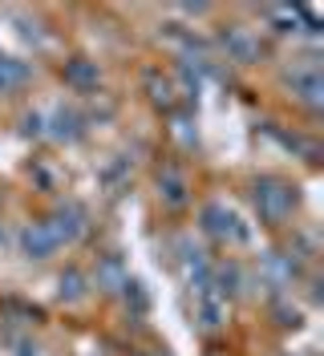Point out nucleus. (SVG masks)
Masks as SVG:
<instances>
[{
  "label": "nucleus",
  "mask_w": 324,
  "mask_h": 356,
  "mask_svg": "<svg viewBox=\"0 0 324 356\" xmlns=\"http://www.w3.org/2000/svg\"><path fill=\"white\" fill-rule=\"evenodd\" d=\"M256 207L263 222H284L296 207V191L280 178H259L256 182Z\"/></svg>",
  "instance_id": "f257e3e1"
},
{
  "label": "nucleus",
  "mask_w": 324,
  "mask_h": 356,
  "mask_svg": "<svg viewBox=\"0 0 324 356\" xmlns=\"http://www.w3.org/2000/svg\"><path fill=\"white\" fill-rule=\"evenodd\" d=\"M203 227L223 239V243H247V227L239 222V215L231 207H223V202H207L203 207Z\"/></svg>",
  "instance_id": "f03ea898"
},
{
  "label": "nucleus",
  "mask_w": 324,
  "mask_h": 356,
  "mask_svg": "<svg viewBox=\"0 0 324 356\" xmlns=\"http://www.w3.org/2000/svg\"><path fill=\"white\" fill-rule=\"evenodd\" d=\"M194 316H199V324L207 332L223 328V320H227V296L219 288H211V284H199L194 288Z\"/></svg>",
  "instance_id": "7ed1b4c3"
},
{
  "label": "nucleus",
  "mask_w": 324,
  "mask_h": 356,
  "mask_svg": "<svg viewBox=\"0 0 324 356\" xmlns=\"http://www.w3.org/2000/svg\"><path fill=\"white\" fill-rule=\"evenodd\" d=\"M21 251L29 259H49L53 251H61V239H57V231L49 227V219H37L29 222L21 231Z\"/></svg>",
  "instance_id": "20e7f679"
},
{
  "label": "nucleus",
  "mask_w": 324,
  "mask_h": 356,
  "mask_svg": "<svg viewBox=\"0 0 324 356\" xmlns=\"http://www.w3.org/2000/svg\"><path fill=\"white\" fill-rule=\"evenodd\" d=\"M49 227L57 231L61 247H65V243H73V239L86 231V211H82V207H73V202H69V207H57V211L49 215Z\"/></svg>",
  "instance_id": "39448f33"
},
{
  "label": "nucleus",
  "mask_w": 324,
  "mask_h": 356,
  "mask_svg": "<svg viewBox=\"0 0 324 356\" xmlns=\"http://www.w3.org/2000/svg\"><path fill=\"white\" fill-rule=\"evenodd\" d=\"M223 44H227V53L236 57V61H243V65H252L259 57V41L247 33V29H231L227 37H223Z\"/></svg>",
  "instance_id": "423d86ee"
},
{
  "label": "nucleus",
  "mask_w": 324,
  "mask_h": 356,
  "mask_svg": "<svg viewBox=\"0 0 324 356\" xmlns=\"http://www.w3.org/2000/svg\"><path fill=\"white\" fill-rule=\"evenodd\" d=\"M292 86H296V93H300L304 106H312V110H321V106H324V77L316 73V69L296 73V77H292Z\"/></svg>",
  "instance_id": "0eeeda50"
},
{
  "label": "nucleus",
  "mask_w": 324,
  "mask_h": 356,
  "mask_svg": "<svg viewBox=\"0 0 324 356\" xmlns=\"http://www.w3.org/2000/svg\"><path fill=\"white\" fill-rule=\"evenodd\" d=\"M29 77H33V69L24 65V61H17V57H0V93L24 86Z\"/></svg>",
  "instance_id": "6e6552de"
},
{
  "label": "nucleus",
  "mask_w": 324,
  "mask_h": 356,
  "mask_svg": "<svg viewBox=\"0 0 324 356\" xmlns=\"http://www.w3.org/2000/svg\"><path fill=\"white\" fill-rule=\"evenodd\" d=\"M65 81L73 89H93L98 86V65L93 61H69L65 65Z\"/></svg>",
  "instance_id": "1a4fd4ad"
},
{
  "label": "nucleus",
  "mask_w": 324,
  "mask_h": 356,
  "mask_svg": "<svg viewBox=\"0 0 324 356\" xmlns=\"http://www.w3.org/2000/svg\"><path fill=\"white\" fill-rule=\"evenodd\" d=\"M158 186H162V199L171 202V207H178V202H187V186H183V178L174 175V170H167Z\"/></svg>",
  "instance_id": "9d476101"
},
{
  "label": "nucleus",
  "mask_w": 324,
  "mask_h": 356,
  "mask_svg": "<svg viewBox=\"0 0 324 356\" xmlns=\"http://www.w3.org/2000/svg\"><path fill=\"white\" fill-rule=\"evenodd\" d=\"M86 296V275L82 271H65L61 275V300H82Z\"/></svg>",
  "instance_id": "9b49d317"
},
{
  "label": "nucleus",
  "mask_w": 324,
  "mask_h": 356,
  "mask_svg": "<svg viewBox=\"0 0 324 356\" xmlns=\"http://www.w3.org/2000/svg\"><path fill=\"white\" fill-rule=\"evenodd\" d=\"M142 356H167V353H142Z\"/></svg>",
  "instance_id": "f8f14e48"
}]
</instances>
